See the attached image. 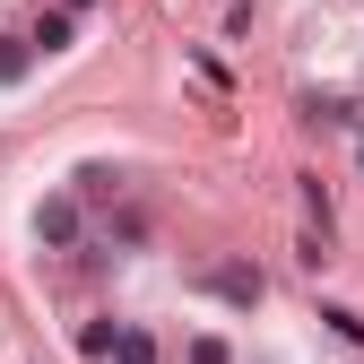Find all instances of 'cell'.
<instances>
[{
  "instance_id": "277c9868",
  "label": "cell",
  "mask_w": 364,
  "mask_h": 364,
  "mask_svg": "<svg viewBox=\"0 0 364 364\" xmlns=\"http://www.w3.org/2000/svg\"><path fill=\"white\" fill-rule=\"evenodd\" d=\"M26 70H35V43L26 35H0V87H18Z\"/></svg>"
},
{
  "instance_id": "9c48e42d",
  "label": "cell",
  "mask_w": 364,
  "mask_h": 364,
  "mask_svg": "<svg viewBox=\"0 0 364 364\" xmlns=\"http://www.w3.org/2000/svg\"><path fill=\"white\" fill-rule=\"evenodd\" d=\"M61 9H70V18H78V9H96V0H61Z\"/></svg>"
},
{
  "instance_id": "7a4b0ae2",
  "label": "cell",
  "mask_w": 364,
  "mask_h": 364,
  "mask_svg": "<svg viewBox=\"0 0 364 364\" xmlns=\"http://www.w3.org/2000/svg\"><path fill=\"white\" fill-rule=\"evenodd\" d=\"M78 225H87V217H78V191H70V200H43V208H35V243L70 252V243H78Z\"/></svg>"
},
{
  "instance_id": "3957f363",
  "label": "cell",
  "mask_w": 364,
  "mask_h": 364,
  "mask_svg": "<svg viewBox=\"0 0 364 364\" xmlns=\"http://www.w3.org/2000/svg\"><path fill=\"white\" fill-rule=\"evenodd\" d=\"M70 35H78V18H70V9H43V18L26 26V43H35V53H70Z\"/></svg>"
},
{
  "instance_id": "5b68a950",
  "label": "cell",
  "mask_w": 364,
  "mask_h": 364,
  "mask_svg": "<svg viewBox=\"0 0 364 364\" xmlns=\"http://www.w3.org/2000/svg\"><path fill=\"white\" fill-rule=\"evenodd\" d=\"M113 364H156V338H148L139 321H122V338H113Z\"/></svg>"
},
{
  "instance_id": "6da1fadb",
  "label": "cell",
  "mask_w": 364,
  "mask_h": 364,
  "mask_svg": "<svg viewBox=\"0 0 364 364\" xmlns=\"http://www.w3.org/2000/svg\"><path fill=\"white\" fill-rule=\"evenodd\" d=\"M208 295H217V304H235V312H252V304L269 295V278H260L252 260H225V269H208Z\"/></svg>"
},
{
  "instance_id": "52a82bcc",
  "label": "cell",
  "mask_w": 364,
  "mask_h": 364,
  "mask_svg": "<svg viewBox=\"0 0 364 364\" xmlns=\"http://www.w3.org/2000/svg\"><path fill=\"white\" fill-rule=\"evenodd\" d=\"M182 364H235V347H225V338H191V347H182Z\"/></svg>"
},
{
  "instance_id": "ba28073f",
  "label": "cell",
  "mask_w": 364,
  "mask_h": 364,
  "mask_svg": "<svg viewBox=\"0 0 364 364\" xmlns=\"http://www.w3.org/2000/svg\"><path fill=\"white\" fill-rule=\"evenodd\" d=\"M321 321H330V330H338L347 347H364V321H355V312H347V304H330V312H321Z\"/></svg>"
},
{
  "instance_id": "8992f818",
  "label": "cell",
  "mask_w": 364,
  "mask_h": 364,
  "mask_svg": "<svg viewBox=\"0 0 364 364\" xmlns=\"http://www.w3.org/2000/svg\"><path fill=\"white\" fill-rule=\"evenodd\" d=\"M113 338H122V321H87V338H78V347H87V355H105V364H113Z\"/></svg>"
}]
</instances>
